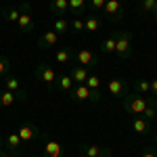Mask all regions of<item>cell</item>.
Instances as JSON below:
<instances>
[{"instance_id":"ffe728a7","label":"cell","mask_w":157,"mask_h":157,"mask_svg":"<svg viewBox=\"0 0 157 157\" xmlns=\"http://www.w3.org/2000/svg\"><path fill=\"white\" fill-rule=\"evenodd\" d=\"M107 151V147H98V145H82V153L88 157H103Z\"/></svg>"},{"instance_id":"7bdbcfd3","label":"cell","mask_w":157,"mask_h":157,"mask_svg":"<svg viewBox=\"0 0 157 157\" xmlns=\"http://www.w3.org/2000/svg\"><path fill=\"white\" fill-rule=\"evenodd\" d=\"M155 134H157V126H155Z\"/></svg>"},{"instance_id":"ac0fdd59","label":"cell","mask_w":157,"mask_h":157,"mask_svg":"<svg viewBox=\"0 0 157 157\" xmlns=\"http://www.w3.org/2000/svg\"><path fill=\"white\" fill-rule=\"evenodd\" d=\"M101 27V17L97 13H86L84 15V29L86 32H97Z\"/></svg>"},{"instance_id":"44dd1931","label":"cell","mask_w":157,"mask_h":157,"mask_svg":"<svg viewBox=\"0 0 157 157\" xmlns=\"http://www.w3.org/2000/svg\"><path fill=\"white\" fill-rule=\"evenodd\" d=\"M15 101H19V97L11 92V90H6V88H2L0 90V107H11Z\"/></svg>"},{"instance_id":"cb8c5ba5","label":"cell","mask_w":157,"mask_h":157,"mask_svg":"<svg viewBox=\"0 0 157 157\" xmlns=\"http://www.w3.org/2000/svg\"><path fill=\"white\" fill-rule=\"evenodd\" d=\"M69 13L75 15V17L86 13V0H69Z\"/></svg>"},{"instance_id":"74e56055","label":"cell","mask_w":157,"mask_h":157,"mask_svg":"<svg viewBox=\"0 0 157 157\" xmlns=\"http://www.w3.org/2000/svg\"><path fill=\"white\" fill-rule=\"evenodd\" d=\"M153 17L157 19V0H155V9H153Z\"/></svg>"},{"instance_id":"6da1fadb","label":"cell","mask_w":157,"mask_h":157,"mask_svg":"<svg viewBox=\"0 0 157 157\" xmlns=\"http://www.w3.org/2000/svg\"><path fill=\"white\" fill-rule=\"evenodd\" d=\"M117 59H132L134 57V36L128 29H115V52Z\"/></svg>"},{"instance_id":"9c48e42d","label":"cell","mask_w":157,"mask_h":157,"mask_svg":"<svg viewBox=\"0 0 157 157\" xmlns=\"http://www.w3.org/2000/svg\"><path fill=\"white\" fill-rule=\"evenodd\" d=\"M2 84H4V88H6V90L15 92V94L19 97V101H21V103L27 98V92H25V90H21V82H19V78H17V75H4Z\"/></svg>"},{"instance_id":"9a60e30c","label":"cell","mask_w":157,"mask_h":157,"mask_svg":"<svg viewBox=\"0 0 157 157\" xmlns=\"http://www.w3.org/2000/svg\"><path fill=\"white\" fill-rule=\"evenodd\" d=\"M55 61H57V63H63V65L75 63V52H73L71 48H67V46H61V48L55 52Z\"/></svg>"},{"instance_id":"d6a6232c","label":"cell","mask_w":157,"mask_h":157,"mask_svg":"<svg viewBox=\"0 0 157 157\" xmlns=\"http://www.w3.org/2000/svg\"><path fill=\"white\" fill-rule=\"evenodd\" d=\"M90 103H101V90H90Z\"/></svg>"},{"instance_id":"b9f144b4","label":"cell","mask_w":157,"mask_h":157,"mask_svg":"<svg viewBox=\"0 0 157 157\" xmlns=\"http://www.w3.org/2000/svg\"><path fill=\"white\" fill-rule=\"evenodd\" d=\"M155 145H157V134H155Z\"/></svg>"},{"instance_id":"d590c367","label":"cell","mask_w":157,"mask_h":157,"mask_svg":"<svg viewBox=\"0 0 157 157\" xmlns=\"http://www.w3.org/2000/svg\"><path fill=\"white\" fill-rule=\"evenodd\" d=\"M103 157H113V155H111V149H109V147H107V151H105V155H103Z\"/></svg>"},{"instance_id":"e0dca14e","label":"cell","mask_w":157,"mask_h":157,"mask_svg":"<svg viewBox=\"0 0 157 157\" xmlns=\"http://www.w3.org/2000/svg\"><path fill=\"white\" fill-rule=\"evenodd\" d=\"M69 11V0H50V13L55 17H65Z\"/></svg>"},{"instance_id":"ba28073f","label":"cell","mask_w":157,"mask_h":157,"mask_svg":"<svg viewBox=\"0 0 157 157\" xmlns=\"http://www.w3.org/2000/svg\"><path fill=\"white\" fill-rule=\"evenodd\" d=\"M17 134H19V138H21L23 145L34 143V140H38V138L42 136V132H40V128H38L36 124H23V126L17 130Z\"/></svg>"},{"instance_id":"2e32d148","label":"cell","mask_w":157,"mask_h":157,"mask_svg":"<svg viewBox=\"0 0 157 157\" xmlns=\"http://www.w3.org/2000/svg\"><path fill=\"white\" fill-rule=\"evenodd\" d=\"M69 75L73 78V82H75V84H86V80H88V75H90V73H88V69H86V67L78 65V63H73Z\"/></svg>"},{"instance_id":"7402d4cb","label":"cell","mask_w":157,"mask_h":157,"mask_svg":"<svg viewBox=\"0 0 157 157\" xmlns=\"http://www.w3.org/2000/svg\"><path fill=\"white\" fill-rule=\"evenodd\" d=\"M111 52H115V32L101 42V55H111Z\"/></svg>"},{"instance_id":"f6af8a7d","label":"cell","mask_w":157,"mask_h":157,"mask_svg":"<svg viewBox=\"0 0 157 157\" xmlns=\"http://www.w3.org/2000/svg\"><path fill=\"white\" fill-rule=\"evenodd\" d=\"M29 157H36V155H29Z\"/></svg>"},{"instance_id":"f1b7e54d","label":"cell","mask_w":157,"mask_h":157,"mask_svg":"<svg viewBox=\"0 0 157 157\" xmlns=\"http://www.w3.org/2000/svg\"><path fill=\"white\" fill-rule=\"evenodd\" d=\"M105 2L107 0H86V6H88L90 13H101L103 6H105Z\"/></svg>"},{"instance_id":"4dcf8cb0","label":"cell","mask_w":157,"mask_h":157,"mask_svg":"<svg viewBox=\"0 0 157 157\" xmlns=\"http://www.w3.org/2000/svg\"><path fill=\"white\" fill-rule=\"evenodd\" d=\"M69 32H73V34L84 32V19H82V17H75L71 23H69Z\"/></svg>"},{"instance_id":"484cf974","label":"cell","mask_w":157,"mask_h":157,"mask_svg":"<svg viewBox=\"0 0 157 157\" xmlns=\"http://www.w3.org/2000/svg\"><path fill=\"white\" fill-rule=\"evenodd\" d=\"M134 90L138 92V94H149V90H151V82L149 80H143V78H138V80H134Z\"/></svg>"},{"instance_id":"ab89813d","label":"cell","mask_w":157,"mask_h":157,"mask_svg":"<svg viewBox=\"0 0 157 157\" xmlns=\"http://www.w3.org/2000/svg\"><path fill=\"white\" fill-rule=\"evenodd\" d=\"M2 13H4V9H2V6H0V17H2Z\"/></svg>"},{"instance_id":"5bb4252c","label":"cell","mask_w":157,"mask_h":157,"mask_svg":"<svg viewBox=\"0 0 157 157\" xmlns=\"http://www.w3.org/2000/svg\"><path fill=\"white\" fill-rule=\"evenodd\" d=\"M69 97H71V101H75V103H80V101H88L90 98V88L86 84H75L73 86V90L69 92Z\"/></svg>"},{"instance_id":"3957f363","label":"cell","mask_w":157,"mask_h":157,"mask_svg":"<svg viewBox=\"0 0 157 157\" xmlns=\"http://www.w3.org/2000/svg\"><path fill=\"white\" fill-rule=\"evenodd\" d=\"M34 75H36L40 82H44L48 88H55V82H57V75L59 73L55 71L50 65H46V63H38L36 67H34Z\"/></svg>"},{"instance_id":"603a6c76","label":"cell","mask_w":157,"mask_h":157,"mask_svg":"<svg viewBox=\"0 0 157 157\" xmlns=\"http://www.w3.org/2000/svg\"><path fill=\"white\" fill-rule=\"evenodd\" d=\"M52 29H55L59 36H63V34H67V32H69V21H67L65 17H55Z\"/></svg>"},{"instance_id":"7a4b0ae2","label":"cell","mask_w":157,"mask_h":157,"mask_svg":"<svg viewBox=\"0 0 157 157\" xmlns=\"http://www.w3.org/2000/svg\"><path fill=\"white\" fill-rule=\"evenodd\" d=\"M149 103H151V98H147L145 94H126V97L121 98V105L124 109L128 111V113H132V115H143L145 113V109L149 107Z\"/></svg>"},{"instance_id":"f546056e","label":"cell","mask_w":157,"mask_h":157,"mask_svg":"<svg viewBox=\"0 0 157 157\" xmlns=\"http://www.w3.org/2000/svg\"><path fill=\"white\" fill-rule=\"evenodd\" d=\"M9 71H11V61H9V57L0 55V78L9 75Z\"/></svg>"},{"instance_id":"d4e9b609","label":"cell","mask_w":157,"mask_h":157,"mask_svg":"<svg viewBox=\"0 0 157 157\" xmlns=\"http://www.w3.org/2000/svg\"><path fill=\"white\" fill-rule=\"evenodd\" d=\"M140 117H145V120H149V121L157 120V98H155V97L151 98V103H149V107L145 109V113H143Z\"/></svg>"},{"instance_id":"e575fe53","label":"cell","mask_w":157,"mask_h":157,"mask_svg":"<svg viewBox=\"0 0 157 157\" xmlns=\"http://www.w3.org/2000/svg\"><path fill=\"white\" fill-rule=\"evenodd\" d=\"M143 157H157V153H155V151H145Z\"/></svg>"},{"instance_id":"4316f807","label":"cell","mask_w":157,"mask_h":157,"mask_svg":"<svg viewBox=\"0 0 157 157\" xmlns=\"http://www.w3.org/2000/svg\"><path fill=\"white\" fill-rule=\"evenodd\" d=\"M19 15H21V9H15V6L4 9V13H2V17H4L9 23H17V21H19Z\"/></svg>"},{"instance_id":"8d00e7d4","label":"cell","mask_w":157,"mask_h":157,"mask_svg":"<svg viewBox=\"0 0 157 157\" xmlns=\"http://www.w3.org/2000/svg\"><path fill=\"white\" fill-rule=\"evenodd\" d=\"M2 149H4V138L0 136V151H2Z\"/></svg>"},{"instance_id":"83f0119b","label":"cell","mask_w":157,"mask_h":157,"mask_svg":"<svg viewBox=\"0 0 157 157\" xmlns=\"http://www.w3.org/2000/svg\"><path fill=\"white\" fill-rule=\"evenodd\" d=\"M153 9H155V0H138L140 15H153Z\"/></svg>"},{"instance_id":"f35d334b","label":"cell","mask_w":157,"mask_h":157,"mask_svg":"<svg viewBox=\"0 0 157 157\" xmlns=\"http://www.w3.org/2000/svg\"><path fill=\"white\" fill-rule=\"evenodd\" d=\"M0 157H11V155H6V153H2V151H0Z\"/></svg>"},{"instance_id":"277c9868","label":"cell","mask_w":157,"mask_h":157,"mask_svg":"<svg viewBox=\"0 0 157 157\" xmlns=\"http://www.w3.org/2000/svg\"><path fill=\"white\" fill-rule=\"evenodd\" d=\"M101 13H105V17L111 23H121L124 21V6H121L120 0H107Z\"/></svg>"},{"instance_id":"5b68a950","label":"cell","mask_w":157,"mask_h":157,"mask_svg":"<svg viewBox=\"0 0 157 157\" xmlns=\"http://www.w3.org/2000/svg\"><path fill=\"white\" fill-rule=\"evenodd\" d=\"M19 9H21V15H19L17 27H19L23 34H32V32H34V17H32V6H29V2H23Z\"/></svg>"},{"instance_id":"7c38bea8","label":"cell","mask_w":157,"mask_h":157,"mask_svg":"<svg viewBox=\"0 0 157 157\" xmlns=\"http://www.w3.org/2000/svg\"><path fill=\"white\" fill-rule=\"evenodd\" d=\"M73 86H75V82H73V78L69 75V73H61V75H57V82H55V90H59V92H65V94H69L73 90Z\"/></svg>"},{"instance_id":"8fae6325","label":"cell","mask_w":157,"mask_h":157,"mask_svg":"<svg viewBox=\"0 0 157 157\" xmlns=\"http://www.w3.org/2000/svg\"><path fill=\"white\" fill-rule=\"evenodd\" d=\"M21 138H19V134L17 132H11L6 134V138H4V147L11 151V157H19L21 155Z\"/></svg>"},{"instance_id":"836d02e7","label":"cell","mask_w":157,"mask_h":157,"mask_svg":"<svg viewBox=\"0 0 157 157\" xmlns=\"http://www.w3.org/2000/svg\"><path fill=\"white\" fill-rule=\"evenodd\" d=\"M149 82H151V90H149V92L157 98V78H155V80H149Z\"/></svg>"},{"instance_id":"ee69618b","label":"cell","mask_w":157,"mask_h":157,"mask_svg":"<svg viewBox=\"0 0 157 157\" xmlns=\"http://www.w3.org/2000/svg\"><path fill=\"white\" fill-rule=\"evenodd\" d=\"M132 2H138V0H132Z\"/></svg>"},{"instance_id":"d6986e66","label":"cell","mask_w":157,"mask_h":157,"mask_svg":"<svg viewBox=\"0 0 157 157\" xmlns=\"http://www.w3.org/2000/svg\"><path fill=\"white\" fill-rule=\"evenodd\" d=\"M42 157H63V149H61V145L57 140H46Z\"/></svg>"},{"instance_id":"60d3db41","label":"cell","mask_w":157,"mask_h":157,"mask_svg":"<svg viewBox=\"0 0 157 157\" xmlns=\"http://www.w3.org/2000/svg\"><path fill=\"white\" fill-rule=\"evenodd\" d=\"M78 157H88V155H84V153H80V155H78Z\"/></svg>"},{"instance_id":"30bf717a","label":"cell","mask_w":157,"mask_h":157,"mask_svg":"<svg viewBox=\"0 0 157 157\" xmlns=\"http://www.w3.org/2000/svg\"><path fill=\"white\" fill-rule=\"evenodd\" d=\"M59 44V34L55 29H46L42 36L38 38V48L40 50H48V48H55Z\"/></svg>"},{"instance_id":"8992f818","label":"cell","mask_w":157,"mask_h":157,"mask_svg":"<svg viewBox=\"0 0 157 157\" xmlns=\"http://www.w3.org/2000/svg\"><path fill=\"white\" fill-rule=\"evenodd\" d=\"M75 63L82 65V67H86V69H92V67L98 65V55L90 48H80L75 52Z\"/></svg>"},{"instance_id":"52a82bcc","label":"cell","mask_w":157,"mask_h":157,"mask_svg":"<svg viewBox=\"0 0 157 157\" xmlns=\"http://www.w3.org/2000/svg\"><path fill=\"white\" fill-rule=\"evenodd\" d=\"M107 90H109V94H111V97H115V98H120V101H121V98L128 94L130 84H128L126 80H121V78H113V80H109Z\"/></svg>"},{"instance_id":"4fadbf2b","label":"cell","mask_w":157,"mask_h":157,"mask_svg":"<svg viewBox=\"0 0 157 157\" xmlns=\"http://www.w3.org/2000/svg\"><path fill=\"white\" fill-rule=\"evenodd\" d=\"M132 130L136 134H143V136H147V134H151V121L145 120V117H140V115H134L132 120Z\"/></svg>"},{"instance_id":"1f68e13d","label":"cell","mask_w":157,"mask_h":157,"mask_svg":"<svg viewBox=\"0 0 157 157\" xmlns=\"http://www.w3.org/2000/svg\"><path fill=\"white\" fill-rule=\"evenodd\" d=\"M86 86H88L90 90H101V78H98V75H88Z\"/></svg>"}]
</instances>
